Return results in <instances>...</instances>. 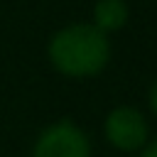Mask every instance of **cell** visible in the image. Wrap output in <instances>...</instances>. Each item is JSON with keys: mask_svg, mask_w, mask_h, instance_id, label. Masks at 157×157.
<instances>
[{"mask_svg": "<svg viewBox=\"0 0 157 157\" xmlns=\"http://www.w3.org/2000/svg\"><path fill=\"white\" fill-rule=\"evenodd\" d=\"M47 56L59 74L69 78H88L108 66L110 39L91 22L66 25L52 34Z\"/></svg>", "mask_w": 157, "mask_h": 157, "instance_id": "1", "label": "cell"}, {"mask_svg": "<svg viewBox=\"0 0 157 157\" xmlns=\"http://www.w3.org/2000/svg\"><path fill=\"white\" fill-rule=\"evenodd\" d=\"M103 132H105V140L115 150H123V152L140 150L147 142V137H150V128H147L145 115L137 108H132V105H118V108H113L105 115Z\"/></svg>", "mask_w": 157, "mask_h": 157, "instance_id": "3", "label": "cell"}, {"mask_svg": "<svg viewBox=\"0 0 157 157\" xmlns=\"http://www.w3.org/2000/svg\"><path fill=\"white\" fill-rule=\"evenodd\" d=\"M32 157H91V140L74 120L64 118L39 132Z\"/></svg>", "mask_w": 157, "mask_h": 157, "instance_id": "2", "label": "cell"}, {"mask_svg": "<svg viewBox=\"0 0 157 157\" xmlns=\"http://www.w3.org/2000/svg\"><path fill=\"white\" fill-rule=\"evenodd\" d=\"M128 17H130V10L123 0H98L93 5V22L101 32L110 34V32H118L128 25Z\"/></svg>", "mask_w": 157, "mask_h": 157, "instance_id": "4", "label": "cell"}, {"mask_svg": "<svg viewBox=\"0 0 157 157\" xmlns=\"http://www.w3.org/2000/svg\"><path fill=\"white\" fill-rule=\"evenodd\" d=\"M140 150H142V155H140V157H157V137H155V140H150V142H145Z\"/></svg>", "mask_w": 157, "mask_h": 157, "instance_id": "5", "label": "cell"}, {"mask_svg": "<svg viewBox=\"0 0 157 157\" xmlns=\"http://www.w3.org/2000/svg\"><path fill=\"white\" fill-rule=\"evenodd\" d=\"M147 101H150V110L157 115V78H155V83L150 86V96H147Z\"/></svg>", "mask_w": 157, "mask_h": 157, "instance_id": "6", "label": "cell"}]
</instances>
